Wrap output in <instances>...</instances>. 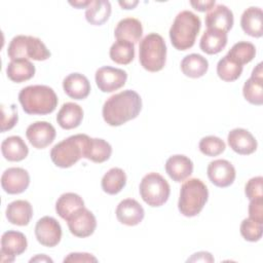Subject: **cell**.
I'll return each instance as SVG.
<instances>
[{"mask_svg":"<svg viewBox=\"0 0 263 263\" xmlns=\"http://www.w3.org/2000/svg\"><path fill=\"white\" fill-rule=\"evenodd\" d=\"M72 6H74V7H76V8H86L90 3H91V1L90 0H88V1H74V2H72V1H70L69 2Z\"/></svg>","mask_w":263,"mask_h":263,"instance_id":"obj_46","label":"cell"},{"mask_svg":"<svg viewBox=\"0 0 263 263\" xmlns=\"http://www.w3.org/2000/svg\"><path fill=\"white\" fill-rule=\"evenodd\" d=\"M64 262H98V259L88 253H71L65 257Z\"/></svg>","mask_w":263,"mask_h":263,"instance_id":"obj_42","label":"cell"},{"mask_svg":"<svg viewBox=\"0 0 263 263\" xmlns=\"http://www.w3.org/2000/svg\"><path fill=\"white\" fill-rule=\"evenodd\" d=\"M111 15V4L107 0H95L86 7L85 18L93 26L105 24Z\"/></svg>","mask_w":263,"mask_h":263,"instance_id":"obj_31","label":"cell"},{"mask_svg":"<svg viewBox=\"0 0 263 263\" xmlns=\"http://www.w3.org/2000/svg\"><path fill=\"white\" fill-rule=\"evenodd\" d=\"M209 198L205 184L197 178H192L183 183L180 189L178 209L185 217H195L203 209Z\"/></svg>","mask_w":263,"mask_h":263,"instance_id":"obj_5","label":"cell"},{"mask_svg":"<svg viewBox=\"0 0 263 263\" xmlns=\"http://www.w3.org/2000/svg\"><path fill=\"white\" fill-rule=\"evenodd\" d=\"M240 26L246 34L259 38L263 35V12L260 7L247 8L240 17Z\"/></svg>","mask_w":263,"mask_h":263,"instance_id":"obj_22","label":"cell"},{"mask_svg":"<svg viewBox=\"0 0 263 263\" xmlns=\"http://www.w3.org/2000/svg\"><path fill=\"white\" fill-rule=\"evenodd\" d=\"M30 184L29 173L22 167H9L1 176L2 189L8 194L23 193Z\"/></svg>","mask_w":263,"mask_h":263,"instance_id":"obj_15","label":"cell"},{"mask_svg":"<svg viewBox=\"0 0 263 263\" xmlns=\"http://www.w3.org/2000/svg\"><path fill=\"white\" fill-rule=\"evenodd\" d=\"M7 55L11 60L32 59L34 61H45L51 53L46 45L37 37L17 35L8 44Z\"/></svg>","mask_w":263,"mask_h":263,"instance_id":"obj_7","label":"cell"},{"mask_svg":"<svg viewBox=\"0 0 263 263\" xmlns=\"http://www.w3.org/2000/svg\"><path fill=\"white\" fill-rule=\"evenodd\" d=\"M242 73V66L238 65L227 55H224L217 64V74L220 79L231 82L239 78Z\"/></svg>","mask_w":263,"mask_h":263,"instance_id":"obj_36","label":"cell"},{"mask_svg":"<svg viewBox=\"0 0 263 263\" xmlns=\"http://www.w3.org/2000/svg\"><path fill=\"white\" fill-rule=\"evenodd\" d=\"M8 222L17 226H26L33 217V208L28 200L17 199L10 202L6 208Z\"/></svg>","mask_w":263,"mask_h":263,"instance_id":"obj_23","label":"cell"},{"mask_svg":"<svg viewBox=\"0 0 263 263\" xmlns=\"http://www.w3.org/2000/svg\"><path fill=\"white\" fill-rule=\"evenodd\" d=\"M82 119V108L78 104L72 102L63 104L57 115V121L59 125L64 129H72L79 126Z\"/></svg>","mask_w":263,"mask_h":263,"instance_id":"obj_24","label":"cell"},{"mask_svg":"<svg viewBox=\"0 0 263 263\" xmlns=\"http://www.w3.org/2000/svg\"><path fill=\"white\" fill-rule=\"evenodd\" d=\"M28 247L24 233L15 230H8L1 236V262H13L15 256L23 254Z\"/></svg>","mask_w":263,"mask_h":263,"instance_id":"obj_9","label":"cell"},{"mask_svg":"<svg viewBox=\"0 0 263 263\" xmlns=\"http://www.w3.org/2000/svg\"><path fill=\"white\" fill-rule=\"evenodd\" d=\"M30 262H52V259L46 255H37L36 257L30 259Z\"/></svg>","mask_w":263,"mask_h":263,"instance_id":"obj_47","label":"cell"},{"mask_svg":"<svg viewBox=\"0 0 263 263\" xmlns=\"http://www.w3.org/2000/svg\"><path fill=\"white\" fill-rule=\"evenodd\" d=\"M55 135V128L47 121L33 122L26 130V136L30 144L37 149H43L49 146L53 142Z\"/></svg>","mask_w":263,"mask_h":263,"instance_id":"obj_14","label":"cell"},{"mask_svg":"<svg viewBox=\"0 0 263 263\" xmlns=\"http://www.w3.org/2000/svg\"><path fill=\"white\" fill-rule=\"evenodd\" d=\"M240 234L248 241H258L262 237L263 223H259L251 218L243 219L240 224Z\"/></svg>","mask_w":263,"mask_h":263,"instance_id":"obj_38","label":"cell"},{"mask_svg":"<svg viewBox=\"0 0 263 263\" xmlns=\"http://www.w3.org/2000/svg\"><path fill=\"white\" fill-rule=\"evenodd\" d=\"M227 40L228 36L226 32L216 29H208L203 32L200 38L199 47L208 54H216L224 49Z\"/></svg>","mask_w":263,"mask_h":263,"instance_id":"obj_25","label":"cell"},{"mask_svg":"<svg viewBox=\"0 0 263 263\" xmlns=\"http://www.w3.org/2000/svg\"><path fill=\"white\" fill-rule=\"evenodd\" d=\"M200 152L206 156H218L224 152L226 145L223 140L216 136H206L198 144Z\"/></svg>","mask_w":263,"mask_h":263,"instance_id":"obj_37","label":"cell"},{"mask_svg":"<svg viewBox=\"0 0 263 263\" xmlns=\"http://www.w3.org/2000/svg\"><path fill=\"white\" fill-rule=\"evenodd\" d=\"M209 69V62L198 53H190L183 58L181 70L184 75L190 78H199L203 76Z\"/></svg>","mask_w":263,"mask_h":263,"instance_id":"obj_30","label":"cell"},{"mask_svg":"<svg viewBox=\"0 0 263 263\" xmlns=\"http://www.w3.org/2000/svg\"><path fill=\"white\" fill-rule=\"evenodd\" d=\"M227 141L230 148L240 155L254 153L258 146L254 136L249 130L240 127L231 129L228 134Z\"/></svg>","mask_w":263,"mask_h":263,"instance_id":"obj_16","label":"cell"},{"mask_svg":"<svg viewBox=\"0 0 263 263\" xmlns=\"http://www.w3.org/2000/svg\"><path fill=\"white\" fill-rule=\"evenodd\" d=\"M229 59L243 66L250 63L256 55V47L253 43L248 41H238L230 48L226 54Z\"/></svg>","mask_w":263,"mask_h":263,"instance_id":"obj_35","label":"cell"},{"mask_svg":"<svg viewBox=\"0 0 263 263\" xmlns=\"http://www.w3.org/2000/svg\"><path fill=\"white\" fill-rule=\"evenodd\" d=\"M262 185H263V178L261 176L254 177V178L250 179L245 187L246 196L250 200L258 198V197H263Z\"/></svg>","mask_w":263,"mask_h":263,"instance_id":"obj_40","label":"cell"},{"mask_svg":"<svg viewBox=\"0 0 263 263\" xmlns=\"http://www.w3.org/2000/svg\"><path fill=\"white\" fill-rule=\"evenodd\" d=\"M190 4L191 6L200 11V12H203V11H208V10H211L214 8L216 2L215 0H206V1H190Z\"/></svg>","mask_w":263,"mask_h":263,"instance_id":"obj_43","label":"cell"},{"mask_svg":"<svg viewBox=\"0 0 263 263\" xmlns=\"http://www.w3.org/2000/svg\"><path fill=\"white\" fill-rule=\"evenodd\" d=\"M35 236L42 246L55 247L62 238V227L54 218L44 216L36 223Z\"/></svg>","mask_w":263,"mask_h":263,"instance_id":"obj_11","label":"cell"},{"mask_svg":"<svg viewBox=\"0 0 263 263\" xmlns=\"http://www.w3.org/2000/svg\"><path fill=\"white\" fill-rule=\"evenodd\" d=\"M84 206L82 197L74 192L62 194L55 202V212L64 220H68L76 211Z\"/></svg>","mask_w":263,"mask_h":263,"instance_id":"obj_29","label":"cell"},{"mask_svg":"<svg viewBox=\"0 0 263 263\" xmlns=\"http://www.w3.org/2000/svg\"><path fill=\"white\" fill-rule=\"evenodd\" d=\"M215 259L209 252H198L193 254L187 262H214Z\"/></svg>","mask_w":263,"mask_h":263,"instance_id":"obj_44","label":"cell"},{"mask_svg":"<svg viewBox=\"0 0 263 263\" xmlns=\"http://www.w3.org/2000/svg\"><path fill=\"white\" fill-rule=\"evenodd\" d=\"M1 152L8 161H21L28 156L29 148L20 136H10L1 143Z\"/></svg>","mask_w":263,"mask_h":263,"instance_id":"obj_27","label":"cell"},{"mask_svg":"<svg viewBox=\"0 0 263 263\" xmlns=\"http://www.w3.org/2000/svg\"><path fill=\"white\" fill-rule=\"evenodd\" d=\"M126 184V175L120 167L110 168L102 178L101 186L104 192L114 195L119 193Z\"/></svg>","mask_w":263,"mask_h":263,"instance_id":"obj_32","label":"cell"},{"mask_svg":"<svg viewBox=\"0 0 263 263\" xmlns=\"http://www.w3.org/2000/svg\"><path fill=\"white\" fill-rule=\"evenodd\" d=\"M200 28L201 21L195 13L190 10L179 12L170 29V39L173 46L178 50L191 48Z\"/></svg>","mask_w":263,"mask_h":263,"instance_id":"obj_3","label":"cell"},{"mask_svg":"<svg viewBox=\"0 0 263 263\" xmlns=\"http://www.w3.org/2000/svg\"><path fill=\"white\" fill-rule=\"evenodd\" d=\"M90 138L84 134H77L55 144L50 151L52 162L62 168L75 164L80 158H85L86 148Z\"/></svg>","mask_w":263,"mask_h":263,"instance_id":"obj_4","label":"cell"},{"mask_svg":"<svg viewBox=\"0 0 263 263\" xmlns=\"http://www.w3.org/2000/svg\"><path fill=\"white\" fill-rule=\"evenodd\" d=\"M142 110L140 95L132 89L122 90L107 99L103 105L102 115L107 124L119 126L135 119Z\"/></svg>","mask_w":263,"mask_h":263,"instance_id":"obj_1","label":"cell"},{"mask_svg":"<svg viewBox=\"0 0 263 263\" xmlns=\"http://www.w3.org/2000/svg\"><path fill=\"white\" fill-rule=\"evenodd\" d=\"M143 35V27L139 20L135 17H125L118 22L114 36L117 40H127L132 43L140 41Z\"/></svg>","mask_w":263,"mask_h":263,"instance_id":"obj_26","label":"cell"},{"mask_svg":"<svg viewBox=\"0 0 263 263\" xmlns=\"http://www.w3.org/2000/svg\"><path fill=\"white\" fill-rule=\"evenodd\" d=\"M70 232L77 237H88L97 228V219L95 215L86 208L76 211L67 220Z\"/></svg>","mask_w":263,"mask_h":263,"instance_id":"obj_12","label":"cell"},{"mask_svg":"<svg viewBox=\"0 0 263 263\" xmlns=\"http://www.w3.org/2000/svg\"><path fill=\"white\" fill-rule=\"evenodd\" d=\"M118 3L123 9H133L136 7V5H138L139 2L135 0V1H119Z\"/></svg>","mask_w":263,"mask_h":263,"instance_id":"obj_45","label":"cell"},{"mask_svg":"<svg viewBox=\"0 0 263 263\" xmlns=\"http://www.w3.org/2000/svg\"><path fill=\"white\" fill-rule=\"evenodd\" d=\"M66 95L74 100H83L90 92V83L86 76L80 73H71L63 80Z\"/></svg>","mask_w":263,"mask_h":263,"instance_id":"obj_21","label":"cell"},{"mask_svg":"<svg viewBox=\"0 0 263 263\" xmlns=\"http://www.w3.org/2000/svg\"><path fill=\"white\" fill-rule=\"evenodd\" d=\"M96 83L103 92H112L121 88L127 79V73L119 68L101 67L96 71Z\"/></svg>","mask_w":263,"mask_h":263,"instance_id":"obj_10","label":"cell"},{"mask_svg":"<svg viewBox=\"0 0 263 263\" xmlns=\"http://www.w3.org/2000/svg\"><path fill=\"white\" fill-rule=\"evenodd\" d=\"M145 216L143 206L133 198L121 200L116 208L117 220L127 226H136L140 224Z\"/></svg>","mask_w":263,"mask_h":263,"instance_id":"obj_17","label":"cell"},{"mask_svg":"<svg viewBox=\"0 0 263 263\" xmlns=\"http://www.w3.org/2000/svg\"><path fill=\"white\" fill-rule=\"evenodd\" d=\"M109 55L116 64L127 65L135 58V44L127 40H117L111 45Z\"/></svg>","mask_w":263,"mask_h":263,"instance_id":"obj_34","label":"cell"},{"mask_svg":"<svg viewBox=\"0 0 263 263\" xmlns=\"http://www.w3.org/2000/svg\"><path fill=\"white\" fill-rule=\"evenodd\" d=\"M170 184L158 173L145 175L140 183L141 197L150 206L157 208L164 204L170 197Z\"/></svg>","mask_w":263,"mask_h":263,"instance_id":"obj_8","label":"cell"},{"mask_svg":"<svg viewBox=\"0 0 263 263\" xmlns=\"http://www.w3.org/2000/svg\"><path fill=\"white\" fill-rule=\"evenodd\" d=\"M23 110L30 115H46L53 112L58 106L54 90L47 85H29L18 93Z\"/></svg>","mask_w":263,"mask_h":263,"instance_id":"obj_2","label":"cell"},{"mask_svg":"<svg viewBox=\"0 0 263 263\" xmlns=\"http://www.w3.org/2000/svg\"><path fill=\"white\" fill-rule=\"evenodd\" d=\"M35 66L27 59L11 60L7 65V77L16 83H21L31 79L35 75Z\"/></svg>","mask_w":263,"mask_h":263,"instance_id":"obj_28","label":"cell"},{"mask_svg":"<svg viewBox=\"0 0 263 263\" xmlns=\"http://www.w3.org/2000/svg\"><path fill=\"white\" fill-rule=\"evenodd\" d=\"M1 132L5 133L6 130L11 129L18 120L17 109L14 104H11L8 107L1 105Z\"/></svg>","mask_w":263,"mask_h":263,"instance_id":"obj_39","label":"cell"},{"mask_svg":"<svg viewBox=\"0 0 263 263\" xmlns=\"http://www.w3.org/2000/svg\"><path fill=\"white\" fill-rule=\"evenodd\" d=\"M165 172L175 182H183L189 178L193 172L192 160L182 154H176L167 158Z\"/></svg>","mask_w":263,"mask_h":263,"instance_id":"obj_19","label":"cell"},{"mask_svg":"<svg viewBox=\"0 0 263 263\" xmlns=\"http://www.w3.org/2000/svg\"><path fill=\"white\" fill-rule=\"evenodd\" d=\"M245 99L257 106L263 104V70L262 63H259L252 72L251 77L245 82L242 87Z\"/></svg>","mask_w":263,"mask_h":263,"instance_id":"obj_18","label":"cell"},{"mask_svg":"<svg viewBox=\"0 0 263 263\" xmlns=\"http://www.w3.org/2000/svg\"><path fill=\"white\" fill-rule=\"evenodd\" d=\"M210 181L217 187L230 186L236 177L234 166L226 159H216L209 163L206 168Z\"/></svg>","mask_w":263,"mask_h":263,"instance_id":"obj_13","label":"cell"},{"mask_svg":"<svg viewBox=\"0 0 263 263\" xmlns=\"http://www.w3.org/2000/svg\"><path fill=\"white\" fill-rule=\"evenodd\" d=\"M204 21L208 29H216L226 33L231 30L234 23L232 11L223 4H218L211 9L206 13Z\"/></svg>","mask_w":263,"mask_h":263,"instance_id":"obj_20","label":"cell"},{"mask_svg":"<svg viewBox=\"0 0 263 263\" xmlns=\"http://www.w3.org/2000/svg\"><path fill=\"white\" fill-rule=\"evenodd\" d=\"M249 218L259 223H263V198L262 197H258L250 201Z\"/></svg>","mask_w":263,"mask_h":263,"instance_id":"obj_41","label":"cell"},{"mask_svg":"<svg viewBox=\"0 0 263 263\" xmlns=\"http://www.w3.org/2000/svg\"><path fill=\"white\" fill-rule=\"evenodd\" d=\"M139 60L141 66L149 72H158L163 69L166 61V45L161 35L150 33L141 40Z\"/></svg>","mask_w":263,"mask_h":263,"instance_id":"obj_6","label":"cell"},{"mask_svg":"<svg viewBox=\"0 0 263 263\" xmlns=\"http://www.w3.org/2000/svg\"><path fill=\"white\" fill-rule=\"evenodd\" d=\"M111 154L112 147L107 141L98 138H90L85 152L86 159L96 163H102L108 160Z\"/></svg>","mask_w":263,"mask_h":263,"instance_id":"obj_33","label":"cell"}]
</instances>
